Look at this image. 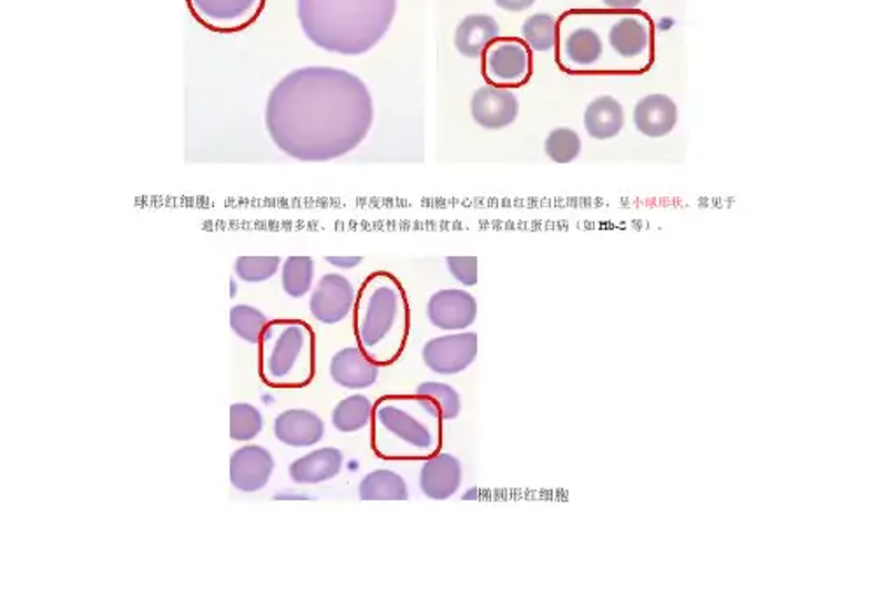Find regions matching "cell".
Returning a JSON list of instances; mask_svg holds the SVG:
<instances>
[{
  "label": "cell",
  "mask_w": 870,
  "mask_h": 616,
  "mask_svg": "<svg viewBox=\"0 0 870 616\" xmlns=\"http://www.w3.org/2000/svg\"><path fill=\"white\" fill-rule=\"evenodd\" d=\"M483 72L493 85H525L532 74V55L523 39L497 38L483 55Z\"/></svg>",
  "instance_id": "cell-7"
},
{
  "label": "cell",
  "mask_w": 870,
  "mask_h": 616,
  "mask_svg": "<svg viewBox=\"0 0 870 616\" xmlns=\"http://www.w3.org/2000/svg\"><path fill=\"white\" fill-rule=\"evenodd\" d=\"M228 318H231L232 332L248 345H258L265 326L269 324V318L265 317L260 309L249 305L234 306Z\"/></svg>",
  "instance_id": "cell-27"
},
{
  "label": "cell",
  "mask_w": 870,
  "mask_h": 616,
  "mask_svg": "<svg viewBox=\"0 0 870 616\" xmlns=\"http://www.w3.org/2000/svg\"><path fill=\"white\" fill-rule=\"evenodd\" d=\"M446 266L459 284L463 287H475L478 285V258L475 257H448Z\"/></svg>",
  "instance_id": "cell-31"
},
{
  "label": "cell",
  "mask_w": 870,
  "mask_h": 616,
  "mask_svg": "<svg viewBox=\"0 0 870 616\" xmlns=\"http://www.w3.org/2000/svg\"><path fill=\"white\" fill-rule=\"evenodd\" d=\"M610 43L623 59H635L643 55L649 47V30L641 20L625 17L614 23L610 30Z\"/></svg>",
  "instance_id": "cell-23"
},
{
  "label": "cell",
  "mask_w": 870,
  "mask_h": 616,
  "mask_svg": "<svg viewBox=\"0 0 870 616\" xmlns=\"http://www.w3.org/2000/svg\"><path fill=\"white\" fill-rule=\"evenodd\" d=\"M677 122V106L673 99L662 93L646 95L635 104L634 123L641 134L664 137L673 132Z\"/></svg>",
  "instance_id": "cell-17"
},
{
  "label": "cell",
  "mask_w": 870,
  "mask_h": 616,
  "mask_svg": "<svg viewBox=\"0 0 870 616\" xmlns=\"http://www.w3.org/2000/svg\"><path fill=\"white\" fill-rule=\"evenodd\" d=\"M258 347V372L273 389H304L316 372L315 330L304 320H269Z\"/></svg>",
  "instance_id": "cell-4"
},
{
  "label": "cell",
  "mask_w": 870,
  "mask_h": 616,
  "mask_svg": "<svg viewBox=\"0 0 870 616\" xmlns=\"http://www.w3.org/2000/svg\"><path fill=\"white\" fill-rule=\"evenodd\" d=\"M604 6H607L610 9H616V11H627V9L637 8V6L643 2V0H602Z\"/></svg>",
  "instance_id": "cell-34"
},
{
  "label": "cell",
  "mask_w": 870,
  "mask_h": 616,
  "mask_svg": "<svg viewBox=\"0 0 870 616\" xmlns=\"http://www.w3.org/2000/svg\"><path fill=\"white\" fill-rule=\"evenodd\" d=\"M501 34V27L490 14H469L454 30V48L465 59H480L488 44Z\"/></svg>",
  "instance_id": "cell-18"
},
{
  "label": "cell",
  "mask_w": 870,
  "mask_h": 616,
  "mask_svg": "<svg viewBox=\"0 0 870 616\" xmlns=\"http://www.w3.org/2000/svg\"><path fill=\"white\" fill-rule=\"evenodd\" d=\"M522 39L530 50L541 53L553 50L556 44V18L547 13L526 18L522 25Z\"/></svg>",
  "instance_id": "cell-28"
},
{
  "label": "cell",
  "mask_w": 870,
  "mask_h": 616,
  "mask_svg": "<svg viewBox=\"0 0 870 616\" xmlns=\"http://www.w3.org/2000/svg\"><path fill=\"white\" fill-rule=\"evenodd\" d=\"M623 125H625L623 106L611 95L593 99L586 106L585 129L593 140H613L622 132Z\"/></svg>",
  "instance_id": "cell-20"
},
{
  "label": "cell",
  "mask_w": 870,
  "mask_h": 616,
  "mask_svg": "<svg viewBox=\"0 0 870 616\" xmlns=\"http://www.w3.org/2000/svg\"><path fill=\"white\" fill-rule=\"evenodd\" d=\"M480 339L475 332H454L429 339L421 348V359L439 376H454L471 368L478 359Z\"/></svg>",
  "instance_id": "cell-8"
},
{
  "label": "cell",
  "mask_w": 870,
  "mask_h": 616,
  "mask_svg": "<svg viewBox=\"0 0 870 616\" xmlns=\"http://www.w3.org/2000/svg\"><path fill=\"white\" fill-rule=\"evenodd\" d=\"M334 383L348 390H367L379 380V366L364 353L362 348L346 347L334 353L328 363Z\"/></svg>",
  "instance_id": "cell-15"
},
{
  "label": "cell",
  "mask_w": 870,
  "mask_h": 616,
  "mask_svg": "<svg viewBox=\"0 0 870 616\" xmlns=\"http://www.w3.org/2000/svg\"><path fill=\"white\" fill-rule=\"evenodd\" d=\"M267 0H186L195 22L216 34H237L257 22Z\"/></svg>",
  "instance_id": "cell-6"
},
{
  "label": "cell",
  "mask_w": 870,
  "mask_h": 616,
  "mask_svg": "<svg viewBox=\"0 0 870 616\" xmlns=\"http://www.w3.org/2000/svg\"><path fill=\"white\" fill-rule=\"evenodd\" d=\"M397 14V0H297L300 29L316 48L342 57L375 50Z\"/></svg>",
  "instance_id": "cell-2"
},
{
  "label": "cell",
  "mask_w": 870,
  "mask_h": 616,
  "mask_svg": "<svg viewBox=\"0 0 870 616\" xmlns=\"http://www.w3.org/2000/svg\"><path fill=\"white\" fill-rule=\"evenodd\" d=\"M414 397L430 419L438 422L457 420L462 411L459 390L442 381H423L414 390Z\"/></svg>",
  "instance_id": "cell-19"
},
{
  "label": "cell",
  "mask_w": 870,
  "mask_h": 616,
  "mask_svg": "<svg viewBox=\"0 0 870 616\" xmlns=\"http://www.w3.org/2000/svg\"><path fill=\"white\" fill-rule=\"evenodd\" d=\"M345 468V453L336 446L318 448L306 453L288 468V476L295 485H320L332 482Z\"/></svg>",
  "instance_id": "cell-16"
},
{
  "label": "cell",
  "mask_w": 870,
  "mask_h": 616,
  "mask_svg": "<svg viewBox=\"0 0 870 616\" xmlns=\"http://www.w3.org/2000/svg\"><path fill=\"white\" fill-rule=\"evenodd\" d=\"M315 260L311 257H288L283 260L282 288L291 299H303L313 290Z\"/></svg>",
  "instance_id": "cell-25"
},
{
  "label": "cell",
  "mask_w": 870,
  "mask_h": 616,
  "mask_svg": "<svg viewBox=\"0 0 870 616\" xmlns=\"http://www.w3.org/2000/svg\"><path fill=\"white\" fill-rule=\"evenodd\" d=\"M375 402L366 393H354L334 405L330 422L341 434H355L372 423Z\"/></svg>",
  "instance_id": "cell-22"
},
{
  "label": "cell",
  "mask_w": 870,
  "mask_h": 616,
  "mask_svg": "<svg viewBox=\"0 0 870 616\" xmlns=\"http://www.w3.org/2000/svg\"><path fill=\"white\" fill-rule=\"evenodd\" d=\"M231 483L240 494H257L269 485L276 461L273 453L260 444L246 443L232 453L228 462Z\"/></svg>",
  "instance_id": "cell-10"
},
{
  "label": "cell",
  "mask_w": 870,
  "mask_h": 616,
  "mask_svg": "<svg viewBox=\"0 0 870 616\" xmlns=\"http://www.w3.org/2000/svg\"><path fill=\"white\" fill-rule=\"evenodd\" d=\"M232 297H236V279H232Z\"/></svg>",
  "instance_id": "cell-35"
},
{
  "label": "cell",
  "mask_w": 870,
  "mask_h": 616,
  "mask_svg": "<svg viewBox=\"0 0 870 616\" xmlns=\"http://www.w3.org/2000/svg\"><path fill=\"white\" fill-rule=\"evenodd\" d=\"M544 152L555 164H569V162L576 161L581 153L580 134L569 127L555 129L546 137Z\"/></svg>",
  "instance_id": "cell-30"
},
{
  "label": "cell",
  "mask_w": 870,
  "mask_h": 616,
  "mask_svg": "<svg viewBox=\"0 0 870 616\" xmlns=\"http://www.w3.org/2000/svg\"><path fill=\"white\" fill-rule=\"evenodd\" d=\"M564 51L571 64L577 65V68H590L601 60L604 47H602L601 35L595 30L580 27V29L572 30L565 39Z\"/></svg>",
  "instance_id": "cell-24"
},
{
  "label": "cell",
  "mask_w": 870,
  "mask_h": 616,
  "mask_svg": "<svg viewBox=\"0 0 870 616\" xmlns=\"http://www.w3.org/2000/svg\"><path fill=\"white\" fill-rule=\"evenodd\" d=\"M471 113L480 127L501 131L516 122L520 102L505 86H481L472 93Z\"/></svg>",
  "instance_id": "cell-12"
},
{
  "label": "cell",
  "mask_w": 870,
  "mask_h": 616,
  "mask_svg": "<svg viewBox=\"0 0 870 616\" xmlns=\"http://www.w3.org/2000/svg\"><path fill=\"white\" fill-rule=\"evenodd\" d=\"M357 290L346 276L328 273L313 288L309 311L324 326H337L354 312Z\"/></svg>",
  "instance_id": "cell-9"
},
{
  "label": "cell",
  "mask_w": 870,
  "mask_h": 616,
  "mask_svg": "<svg viewBox=\"0 0 870 616\" xmlns=\"http://www.w3.org/2000/svg\"><path fill=\"white\" fill-rule=\"evenodd\" d=\"M264 431V414L257 405L249 402H234L231 405V440L252 443Z\"/></svg>",
  "instance_id": "cell-26"
},
{
  "label": "cell",
  "mask_w": 870,
  "mask_h": 616,
  "mask_svg": "<svg viewBox=\"0 0 870 616\" xmlns=\"http://www.w3.org/2000/svg\"><path fill=\"white\" fill-rule=\"evenodd\" d=\"M427 318L436 329L462 332L478 318V300L460 288L436 291L427 302Z\"/></svg>",
  "instance_id": "cell-11"
},
{
  "label": "cell",
  "mask_w": 870,
  "mask_h": 616,
  "mask_svg": "<svg viewBox=\"0 0 870 616\" xmlns=\"http://www.w3.org/2000/svg\"><path fill=\"white\" fill-rule=\"evenodd\" d=\"M325 263L337 267V269L349 270L360 266L364 263V257H341V255H337V257H325Z\"/></svg>",
  "instance_id": "cell-32"
},
{
  "label": "cell",
  "mask_w": 870,
  "mask_h": 616,
  "mask_svg": "<svg viewBox=\"0 0 870 616\" xmlns=\"http://www.w3.org/2000/svg\"><path fill=\"white\" fill-rule=\"evenodd\" d=\"M282 257H239L234 264V275L244 284H264L278 275Z\"/></svg>",
  "instance_id": "cell-29"
},
{
  "label": "cell",
  "mask_w": 870,
  "mask_h": 616,
  "mask_svg": "<svg viewBox=\"0 0 870 616\" xmlns=\"http://www.w3.org/2000/svg\"><path fill=\"white\" fill-rule=\"evenodd\" d=\"M372 123L375 101L366 81L328 65L288 72L265 104V129L274 146L304 164L349 155L367 140Z\"/></svg>",
  "instance_id": "cell-1"
},
{
  "label": "cell",
  "mask_w": 870,
  "mask_h": 616,
  "mask_svg": "<svg viewBox=\"0 0 870 616\" xmlns=\"http://www.w3.org/2000/svg\"><path fill=\"white\" fill-rule=\"evenodd\" d=\"M538 0H495V4L499 8L504 9V11H509V13H520V11H525V9L532 8Z\"/></svg>",
  "instance_id": "cell-33"
},
{
  "label": "cell",
  "mask_w": 870,
  "mask_h": 616,
  "mask_svg": "<svg viewBox=\"0 0 870 616\" xmlns=\"http://www.w3.org/2000/svg\"><path fill=\"white\" fill-rule=\"evenodd\" d=\"M462 462L451 453H433L423 459L420 469L421 494L432 501H448L462 486Z\"/></svg>",
  "instance_id": "cell-13"
},
{
  "label": "cell",
  "mask_w": 870,
  "mask_h": 616,
  "mask_svg": "<svg viewBox=\"0 0 870 616\" xmlns=\"http://www.w3.org/2000/svg\"><path fill=\"white\" fill-rule=\"evenodd\" d=\"M354 329L358 347L379 368L402 357L411 332V306L397 276L376 270L364 279L355 300Z\"/></svg>",
  "instance_id": "cell-3"
},
{
  "label": "cell",
  "mask_w": 870,
  "mask_h": 616,
  "mask_svg": "<svg viewBox=\"0 0 870 616\" xmlns=\"http://www.w3.org/2000/svg\"><path fill=\"white\" fill-rule=\"evenodd\" d=\"M360 501H408L409 486L393 469H375L358 483Z\"/></svg>",
  "instance_id": "cell-21"
},
{
  "label": "cell",
  "mask_w": 870,
  "mask_h": 616,
  "mask_svg": "<svg viewBox=\"0 0 870 616\" xmlns=\"http://www.w3.org/2000/svg\"><path fill=\"white\" fill-rule=\"evenodd\" d=\"M273 431L279 443L295 450H304L324 441L325 422L315 411L290 408L276 417Z\"/></svg>",
  "instance_id": "cell-14"
},
{
  "label": "cell",
  "mask_w": 870,
  "mask_h": 616,
  "mask_svg": "<svg viewBox=\"0 0 870 616\" xmlns=\"http://www.w3.org/2000/svg\"><path fill=\"white\" fill-rule=\"evenodd\" d=\"M405 397L390 393L375 402L370 444L385 461H423L441 446V431L406 410Z\"/></svg>",
  "instance_id": "cell-5"
}]
</instances>
